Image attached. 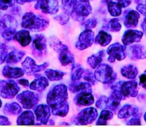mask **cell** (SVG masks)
<instances>
[{
	"instance_id": "7bdbcfd3",
	"label": "cell",
	"mask_w": 146,
	"mask_h": 127,
	"mask_svg": "<svg viewBox=\"0 0 146 127\" xmlns=\"http://www.w3.org/2000/svg\"><path fill=\"white\" fill-rule=\"evenodd\" d=\"M15 4V0H0V9L7 10Z\"/></svg>"
},
{
	"instance_id": "681fc988",
	"label": "cell",
	"mask_w": 146,
	"mask_h": 127,
	"mask_svg": "<svg viewBox=\"0 0 146 127\" xmlns=\"http://www.w3.org/2000/svg\"><path fill=\"white\" fill-rule=\"evenodd\" d=\"M19 83L21 85L27 87L29 85V81L27 79H25V78H21V79L19 80Z\"/></svg>"
},
{
	"instance_id": "d6a6232c",
	"label": "cell",
	"mask_w": 146,
	"mask_h": 127,
	"mask_svg": "<svg viewBox=\"0 0 146 127\" xmlns=\"http://www.w3.org/2000/svg\"><path fill=\"white\" fill-rule=\"evenodd\" d=\"M85 70L82 67V66L79 64L73 63L72 67H71V81H78L83 76Z\"/></svg>"
},
{
	"instance_id": "9a60e30c",
	"label": "cell",
	"mask_w": 146,
	"mask_h": 127,
	"mask_svg": "<svg viewBox=\"0 0 146 127\" xmlns=\"http://www.w3.org/2000/svg\"><path fill=\"white\" fill-rule=\"evenodd\" d=\"M94 42V32L90 29H85L78 37L75 47L79 50H84L91 47Z\"/></svg>"
},
{
	"instance_id": "8d00e7d4",
	"label": "cell",
	"mask_w": 146,
	"mask_h": 127,
	"mask_svg": "<svg viewBox=\"0 0 146 127\" xmlns=\"http://www.w3.org/2000/svg\"><path fill=\"white\" fill-rule=\"evenodd\" d=\"M121 27L122 26L120 23L119 19L117 18L112 19L108 24V29L113 32H118L121 29Z\"/></svg>"
},
{
	"instance_id": "7c38bea8",
	"label": "cell",
	"mask_w": 146,
	"mask_h": 127,
	"mask_svg": "<svg viewBox=\"0 0 146 127\" xmlns=\"http://www.w3.org/2000/svg\"><path fill=\"white\" fill-rule=\"evenodd\" d=\"M21 65H22L24 73H26L27 75L30 76L34 75L36 73L44 71L48 67V64L46 62L41 65H37L33 59L29 57H27L23 61Z\"/></svg>"
},
{
	"instance_id": "d4e9b609",
	"label": "cell",
	"mask_w": 146,
	"mask_h": 127,
	"mask_svg": "<svg viewBox=\"0 0 146 127\" xmlns=\"http://www.w3.org/2000/svg\"><path fill=\"white\" fill-rule=\"evenodd\" d=\"M139 19V13L135 10H131L127 14L126 17H125L124 25L127 28H134L138 25Z\"/></svg>"
},
{
	"instance_id": "603a6c76",
	"label": "cell",
	"mask_w": 146,
	"mask_h": 127,
	"mask_svg": "<svg viewBox=\"0 0 146 127\" xmlns=\"http://www.w3.org/2000/svg\"><path fill=\"white\" fill-rule=\"evenodd\" d=\"M2 74L7 78H17L23 76L24 71L21 68H12L9 66H5L2 70Z\"/></svg>"
},
{
	"instance_id": "52a82bcc",
	"label": "cell",
	"mask_w": 146,
	"mask_h": 127,
	"mask_svg": "<svg viewBox=\"0 0 146 127\" xmlns=\"http://www.w3.org/2000/svg\"><path fill=\"white\" fill-rule=\"evenodd\" d=\"M20 88L14 80L0 81V94L4 98H13L17 95Z\"/></svg>"
},
{
	"instance_id": "cb8c5ba5",
	"label": "cell",
	"mask_w": 146,
	"mask_h": 127,
	"mask_svg": "<svg viewBox=\"0 0 146 127\" xmlns=\"http://www.w3.org/2000/svg\"><path fill=\"white\" fill-rule=\"evenodd\" d=\"M17 125L31 126L34 124V115L31 111H26L21 113L17 121Z\"/></svg>"
},
{
	"instance_id": "ab89813d",
	"label": "cell",
	"mask_w": 146,
	"mask_h": 127,
	"mask_svg": "<svg viewBox=\"0 0 146 127\" xmlns=\"http://www.w3.org/2000/svg\"><path fill=\"white\" fill-rule=\"evenodd\" d=\"M141 124V114L136 113L132 116V118L127 121V125L129 126H140Z\"/></svg>"
},
{
	"instance_id": "7a4b0ae2",
	"label": "cell",
	"mask_w": 146,
	"mask_h": 127,
	"mask_svg": "<svg viewBox=\"0 0 146 127\" xmlns=\"http://www.w3.org/2000/svg\"><path fill=\"white\" fill-rule=\"evenodd\" d=\"M111 95L121 101L125 99L127 97H136L138 94V82L134 79L118 81L111 86Z\"/></svg>"
},
{
	"instance_id": "74e56055",
	"label": "cell",
	"mask_w": 146,
	"mask_h": 127,
	"mask_svg": "<svg viewBox=\"0 0 146 127\" xmlns=\"http://www.w3.org/2000/svg\"><path fill=\"white\" fill-rule=\"evenodd\" d=\"M76 1L77 0H62L61 2H62V7L64 10V12L70 15Z\"/></svg>"
},
{
	"instance_id": "b9f144b4",
	"label": "cell",
	"mask_w": 146,
	"mask_h": 127,
	"mask_svg": "<svg viewBox=\"0 0 146 127\" xmlns=\"http://www.w3.org/2000/svg\"><path fill=\"white\" fill-rule=\"evenodd\" d=\"M69 14H66L65 12H63L62 14L54 17V19L56 20L61 25H64V24H66L68 22V19H69Z\"/></svg>"
},
{
	"instance_id": "f907efd6",
	"label": "cell",
	"mask_w": 146,
	"mask_h": 127,
	"mask_svg": "<svg viewBox=\"0 0 146 127\" xmlns=\"http://www.w3.org/2000/svg\"><path fill=\"white\" fill-rule=\"evenodd\" d=\"M36 1V0H16V1H17L19 4H25V3L31 2V1Z\"/></svg>"
},
{
	"instance_id": "836d02e7",
	"label": "cell",
	"mask_w": 146,
	"mask_h": 127,
	"mask_svg": "<svg viewBox=\"0 0 146 127\" xmlns=\"http://www.w3.org/2000/svg\"><path fill=\"white\" fill-rule=\"evenodd\" d=\"M45 75L46 76L49 81H60L66 75L65 72L58 71V70L46 69L45 71Z\"/></svg>"
},
{
	"instance_id": "bcb514c9",
	"label": "cell",
	"mask_w": 146,
	"mask_h": 127,
	"mask_svg": "<svg viewBox=\"0 0 146 127\" xmlns=\"http://www.w3.org/2000/svg\"><path fill=\"white\" fill-rule=\"evenodd\" d=\"M136 9H137V10H138V11L141 13V14H143V15H144V16L146 15V10H145V4L140 3L139 4H138V5H137Z\"/></svg>"
},
{
	"instance_id": "816d5d0a",
	"label": "cell",
	"mask_w": 146,
	"mask_h": 127,
	"mask_svg": "<svg viewBox=\"0 0 146 127\" xmlns=\"http://www.w3.org/2000/svg\"><path fill=\"white\" fill-rule=\"evenodd\" d=\"M141 27H142L143 30V33H145V18H144L143 21V23L141 24Z\"/></svg>"
},
{
	"instance_id": "ee69618b",
	"label": "cell",
	"mask_w": 146,
	"mask_h": 127,
	"mask_svg": "<svg viewBox=\"0 0 146 127\" xmlns=\"http://www.w3.org/2000/svg\"><path fill=\"white\" fill-rule=\"evenodd\" d=\"M97 19L95 18L90 19L87 20L86 21L84 22V27L85 29H90L91 30L92 29L95 28L97 25Z\"/></svg>"
},
{
	"instance_id": "db71d44e",
	"label": "cell",
	"mask_w": 146,
	"mask_h": 127,
	"mask_svg": "<svg viewBox=\"0 0 146 127\" xmlns=\"http://www.w3.org/2000/svg\"><path fill=\"white\" fill-rule=\"evenodd\" d=\"M142 1V0H135V2L136 3H141Z\"/></svg>"
},
{
	"instance_id": "f5cc1de1",
	"label": "cell",
	"mask_w": 146,
	"mask_h": 127,
	"mask_svg": "<svg viewBox=\"0 0 146 127\" xmlns=\"http://www.w3.org/2000/svg\"><path fill=\"white\" fill-rule=\"evenodd\" d=\"M112 0H101V2L103 3V4H107L108 3H109L110 1H111Z\"/></svg>"
},
{
	"instance_id": "44dd1931",
	"label": "cell",
	"mask_w": 146,
	"mask_h": 127,
	"mask_svg": "<svg viewBox=\"0 0 146 127\" xmlns=\"http://www.w3.org/2000/svg\"><path fill=\"white\" fill-rule=\"evenodd\" d=\"M36 78L34 79L32 82L30 84L29 87L31 89L34 90V91L41 92L44 91L46 88L48 86V80L44 76L37 75L36 74H34Z\"/></svg>"
},
{
	"instance_id": "9c48e42d",
	"label": "cell",
	"mask_w": 146,
	"mask_h": 127,
	"mask_svg": "<svg viewBox=\"0 0 146 127\" xmlns=\"http://www.w3.org/2000/svg\"><path fill=\"white\" fill-rule=\"evenodd\" d=\"M17 99L21 104L23 108L30 109L36 105L39 101V96L33 91H24L17 96Z\"/></svg>"
},
{
	"instance_id": "30bf717a",
	"label": "cell",
	"mask_w": 146,
	"mask_h": 127,
	"mask_svg": "<svg viewBox=\"0 0 146 127\" xmlns=\"http://www.w3.org/2000/svg\"><path fill=\"white\" fill-rule=\"evenodd\" d=\"M106 53L109 56L108 61L111 63L115 62L116 59L118 61H122L126 57V48L125 46L120 43H114L108 47Z\"/></svg>"
},
{
	"instance_id": "9f6ffc18",
	"label": "cell",
	"mask_w": 146,
	"mask_h": 127,
	"mask_svg": "<svg viewBox=\"0 0 146 127\" xmlns=\"http://www.w3.org/2000/svg\"><path fill=\"white\" fill-rule=\"evenodd\" d=\"M1 104H2V103H1V99H0V108H1Z\"/></svg>"
},
{
	"instance_id": "8fae6325",
	"label": "cell",
	"mask_w": 146,
	"mask_h": 127,
	"mask_svg": "<svg viewBox=\"0 0 146 127\" xmlns=\"http://www.w3.org/2000/svg\"><path fill=\"white\" fill-rule=\"evenodd\" d=\"M121 104V100L111 95L110 97L101 96L96 102V106L101 109H108L115 112Z\"/></svg>"
},
{
	"instance_id": "5b68a950",
	"label": "cell",
	"mask_w": 146,
	"mask_h": 127,
	"mask_svg": "<svg viewBox=\"0 0 146 127\" xmlns=\"http://www.w3.org/2000/svg\"><path fill=\"white\" fill-rule=\"evenodd\" d=\"M94 74L96 81L104 84H112L117 78V73L107 64H100Z\"/></svg>"
},
{
	"instance_id": "e0dca14e",
	"label": "cell",
	"mask_w": 146,
	"mask_h": 127,
	"mask_svg": "<svg viewBox=\"0 0 146 127\" xmlns=\"http://www.w3.org/2000/svg\"><path fill=\"white\" fill-rule=\"evenodd\" d=\"M143 37V32L138 30L128 29L125 31L122 37V42L124 46H128L135 42H139Z\"/></svg>"
},
{
	"instance_id": "4fadbf2b",
	"label": "cell",
	"mask_w": 146,
	"mask_h": 127,
	"mask_svg": "<svg viewBox=\"0 0 146 127\" xmlns=\"http://www.w3.org/2000/svg\"><path fill=\"white\" fill-rule=\"evenodd\" d=\"M34 8L44 14H56L58 11V0H37Z\"/></svg>"
},
{
	"instance_id": "4dcf8cb0",
	"label": "cell",
	"mask_w": 146,
	"mask_h": 127,
	"mask_svg": "<svg viewBox=\"0 0 146 127\" xmlns=\"http://www.w3.org/2000/svg\"><path fill=\"white\" fill-rule=\"evenodd\" d=\"M21 111H22V108L17 102H12L5 104L4 108H3V112L7 115L16 116L21 114Z\"/></svg>"
},
{
	"instance_id": "ac0fdd59",
	"label": "cell",
	"mask_w": 146,
	"mask_h": 127,
	"mask_svg": "<svg viewBox=\"0 0 146 127\" xmlns=\"http://www.w3.org/2000/svg\"><path fill=\"white\" fill-rule=\"evenodd\" d=\"M74 103L78 106H89L94 103V98L91 93L81 91L74 98Z\"/></svg>"
},
{
	"instance_id": "277c9868",
	"label": "cell",
	"mask_w": 146,
	"mask_h": 127,
	"mask_svg": "<svg viewBox=\"0 0 146 127\" xmlns=\"http://www.w3.org/2000/svg\"><path fill=\"white\" fill-rule=\"evenodd\" d=\"M18 24L12 16L5 14L0 19V34L7 41L13 39Z\"/></svg>"
},
{
	"instance_id": "f35d334b",
	"label": "cell",
	"mask_w": 146,
	"mask_h": 127,
	"mask_svg": "<svg viewBox=\"0 0 146 127\" xmlns=\"http://www.w3.org/2000/svg\"><path fill=\"white\" fill-rule=\"evenodd\" d=\"M82 77H84V80H85L86 81H87L88 83L91 84V85H95V84H96L97 81L95 78L94 74H93V72H91L89 69L85 70Z\"/></svg>"
},
{
	"instance_id": "d6986e66",
	"label": "cell",
	"mask_w": 146,
	"mask_h": 127,
	"mask_svg": "<svg viewBox=\"0 0 146 127\" xmlns=\"http://www.w3.org/2000/svg\"><path fill=\"white\" fill-rule=\"evenodd\" d=\"M127 51H128V57L132 60L144 59L146 58L145 48L143 45L135 44L131 46Z\"/></svg>"
},
{
	"instance_id": "7dc6e473",
	"label": "cell",
	"mask_w": 146,
	"mask_h": 127,
	"mask_svg": "<svg viewBox=\"0 0 146 127\" xmlns=\"http://www.w3.org/2000/svg\"><path fill=\"white\" fill-rule=\"evenodd\" d=\"M11 124V122L9 121L8 118L3 116H0V125L1 126H9Z\"/></svg>"
},
{
	"instance_id": "11a10c76",
	"label": "cell",
	"mask_w": 146,
	"mask_h": 127,
	"mask_svg": "<svg viewBox=\"0 0 146 127\" xmlns=\"http://www.w3.org/2000/svg\"><path fill=\"white\" fill-rule=\"evenodd\" d=\"M61 125H66V126H69V124H67V123H66H66H64V124H61Z\"/></svg>"
},
{
	"instance_id": "60d3db41",
	"label": "cell",
	"mask_w": 146,
	"mask_h": 127,
	"mask_svg": "<svg viewBox=\"0 0 146 127\" xmlns=\"http://www.w3.org/2000/svg\"><path fill=\"white\" fill-rule=\"evenodd\" d=\"M8 54V49L4 44L0 43V64H3L5 61Z\"/></svg>"
},
{
	"instance_id": "c3c4849f",
	"label": "cell",
	"mask_w": 146,
	"mask_h": 127,
	"mask_svg": "<svg viewBox=\"0 0 146 127\" xmlns=\"http://www.w3.org/2000/svg\"><path fill=\"white\" fill-rule=\"evenodd\" d=\"M140 82H141V86H142L144 88H145V84H146L145 74H141V76H140Z\"/></svg>"
},
{
	"instance_id": "484cf974",
	"label": "cell",
	"mask_w": 146,
	"mask_h": 127,
	"mask_svg": "<svg viewBox=\"0 0 146 127\" xmlns=\"http://www.w3.org/2000/svg\"><path fill=\"white\" fill-rule=\"evenodd\" d=\"M69 89L72 93H78L81 91H87L92 92L91 84L88 82H78V81H72L69 85Z\"/></svg>"
},
{
	"instance_id": "4316f807",
	"label": "cell",
	"mask_w": 146,
	"mask_h": 127,
	"mask_svg": "<svg viewBox=\"0 0 146 127\" xmlns=\"http://www.w3.org/2000/svg\"><path fill=\"white\" fill-rule=\"evenodd\" d=\"M138 112V108L136 106H133L131 104H125L118 111V117L121 119L128 118Z\"/></svg>"
},
{
	"instance_id": "ba28073f",
	"label": "cell",
	"mask_w": 146,
	"mask_h": 127,
	"mask_svg": "<svg viewBox=\"0 0 146 127\" xmlns=\"http://www.w3.org/2000/svg\"><path fill=\"white\" fill-rule=\"evenodd\" d=\"M32 54L36 57H43L47 54L46 39L43 34H36L31 38Z\"/></svg>"
},
{
	"instance_id": "f1b7e54d",
	"label": "cell",
	"mask_w": 146,
	"mask_h": 127,
	"mask_svg": "<svg viewBox=\"0 0 146 127\" xmlns=\"http://www.w3.org/2000/svg\"><path fill=\"white\" fill-rule=\"evenodd\" d=\"M122 76L129 79H135L138 75V68L133 64H128L124 66L121 69Z\"/></svg>"
},
{
	"instance_id": "ffe728a7",
	"label": "cell",
	"mask_w": 146,
	"mask_h": 127,
	"mask_svg": "<svg viewBox=\"0 0 146 127\" xmlns=\"http://www.w3.org/2000/svg\"><path fill=\"white\" fill-rule=\"evenodd\" d=\"M58 59H59L60 63L63 66H67L74 62V54L69 51L66 45H65L63 48H61L58 51Z\"/></svg>"
},
{
	"instance_id": "3957f363",
	"label": "cell",
	"mask_w": 146,
	"mask_h": 127,
	"mask_svg": "<svg viewBox=\"0 0 146 127\" xmlns=\"http://www.w3.org/2000/svg\"><path fill=\"white\" fill-rule=\"evenodd\" d=\"M48 24V20L32 12L25 13L21 20V27L23 28L34 32H38L46 29Z\"/></svg>"
},
{
	"instance_id": "2e32d148",
	"label": "cell",
	"mask_w": 146,
	"mask_h": 127,
	"mask_svg": "<svg viewBox=\"0 0 146 127\" xmlns=\"http://www.w3.org/2000/svg\"><path fill=\"white\" fill-rule=\"evenodd\" d=\"M34 114L36 118L37 122L46 125L48 122L51 116V108L48 105L40 104L34 109Z\"/></svg>"
},
{
	"instance_id": "6da1fadb",
	"label": "cell",
	"mask_w": 146,
	"mask_h": 127,
	"mask_svg": "<svg viewBox=\"0 0 146 127\" xmlns=\"http://www.w3.org/2000/svg\"><path fill=\"white\" fill-rule=\"evenodd\" d=\"M68 99V88L64 84L54 86L47 94L46 102L51 109L53 115L64 117L68 114L69 105Z\"/></svg>"
},
{
	"instance_id": "e575fe53",
	"label": "cell",
	"mask_w": 146,
	"mask_h": 127,
	"mask_svg": "<svg viewBox=\"0 0 146 127\" xmlns=\"http://www.w3.org/2000/svg\"><path fill=\"white\" fill-rule=\"evenodd\" d=\"M113 117V114L111 111L108 109H104L101 111L100 116L96 122L97 126H105L109 120Z\"/></svg>"
},
{
	"instance_id": "5bb4252c",
	"label": "cell",
	"mask_w": 146,
	"mask_h": 127,
	"mask_svg": "<svg viewBox=\"0 0 146 127\" xmlns=\"http://www.w3.org/2000/svg\"><path fill=\"white\" fill-rule=\"evenodd\" d=\"M98 111L94 107H88L83 109L77 116V121L81 125H88L96 119Z\"/></svg>"
},
{
	"instance_id": "7402d4cb",
	"label": "cell",
	"mask_w": 146,
	"mask_h": 127,
	"mask_svg": "<svg viewBox=\"0 0 146 127\" xmlns=\"http://www.w3.org/2000/svg\"><path fill=\"white\" fill-rule=\"evenodd\" d=\"M13 39L22 47H27L31 42V37L27 30L22 29L17 31L14 34Z\"/></svg>"
},
{
	"instance_id": "f6af8a7d",
	"label": "cell",
	"mask_w": 146,
	"mask_h": 127,
	"mask_svg": "<svg viewBox=\"0 0 146 127\" xmlns=\"http://www.w3.org/2000/svg\"><path fill=\"white\" fill-rule=\"evenodd\" d=\"M115 1L121 6L122 8H125L131 4L132 0H115Z\"/></svg>"
},
{
	"instance_id": "83f0119b",
	"label": "cell",
	"mask_w": 146,
	"mask_h": 127,
	"mask_svg": "<svg viewBox=\"0 0 146 127\" xmlns=\"http://www.w3.org/2000/svg\"><path fill=\"white\" fill-rule=\"evenodd\" d=\"M105 54L106 52L104 50L98 51L96 54H94V55H91V57H88L87 63H88V64L91 68L95 69L101 64L103 61V57H104Z\"/></svg>"
},
{
	"instance_id": "d590c367",
	"label": "cell",
	"mask_w": 146,
	"mask_h": 127,
	"mask_svg": "<svg viewBox=\"0 0 146 127\" xmlns=\"http://www.w3.org/2000/svg\"><path fill=\"white\" fill-rule=\"evenodd\" d=\"M107 7L110 14L113 17H118L122 14V7L118 3L111 1L107 4Z\"/></svg>"
},
{
	"instance_id": "8992f818",
	"label": "cell",
	"mask_w": 146,
	"mask_h": 127,
	"mask_svg": "<svg viewBox=\"0 0 146 127\" xmlns=\"http://www.w3.org/2000/svg\"><path fill=\"white\" fill-rule=\"evenodd\" d=\"M92 12V7L89 0H77L71 14L75 21L83 23L86 17L89 16Z\"/></svg>"
},
{
	"instance_id": "f546056e",
	"label": "cell",
	"mask_w": 146,
	"mask_h": 127,
	"mask_svg": "<svg viewBox=\"0 0 146 127\" xmlns=\"http://www.w3.org/2000/svg\"><path fill=\"white\" fill-rule=\"evenodd\" d=\"M24 55H25V53L24 51H19L17 49L12 50L11 51H10L9 54H7L5 61L8 64H17L22 59Z\"/></svg>"
},
{
	"instance_id": "1f68e13d",
	"label": "cell",
	"mask_w": 146,
	"mask_h": 127,
	"mask_svg": "<svg viewBox=\"0 0 146 127\" xmlns=\"http://www.w3.org/2000/svg\"><path fill=\"white\" fill-rule=\"evenodd\" d=\"M95 43L99 44L101 47H106L112 41V36L104 31H100L98 35L94 39Z\"/></svg>"
}]
</instances>
